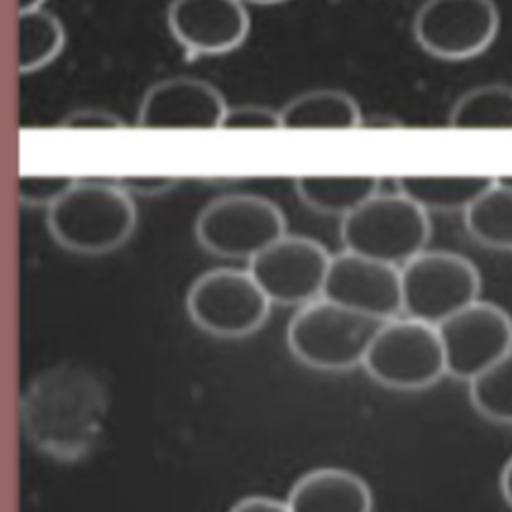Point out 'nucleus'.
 Segmentation results:
<instances>
[{"label": "nucleus", "mask_w": 512, "mask_h": 512, "mask_svg": "<svg viewBox=\"0 0 512 512\" xmlns=\"http://www.w3.org/2000/svg\"><path fill=\"white\" fill-rule=\"evenodd\" d=\"M106 416V386L78 364L46 368L20 396V428L26 442L58 462H76L90 454Z\"/></svg>", "instance_id": "obj_1"}, {"label": "nucleus", "mask_w": 512, "mask_h": 512, "mask_svg": "<svg viewBox=\"0 0 512 512\" xmlns=\"http://www.w3.org/2000/svg\"><path fill=\"white\" fill-rule=\"evenodd\" d=\"M52 238L76 254L118 250L136 228V204L114 180L74 178L46 208Z\"/></svg>", "instance_id": "obj_2"}, {"label": "nucleus", "mask_w": 512, "mask_h": 512, "mask_svg": "<svg viewBox=\"0 0 512 512\" xmlns=\"http://www.w3.org/2000/svg\"><path fill=\"white\" fill-rule=\"evenodd\" d=\"M378 326V320L320 296L296 308L286 328V344L312 370L346 372L362 366Z\"/></svg>", "instance_id": "obj_3"}, {"label": "nucleus", "mask_w": 512, "mask_h": 512, "mask_svg": "<svg viewBox=\"0 0 512 512\" xmlns=\"http://www.w3.org/2000/svg\"><path fill=\"white\" fill-rule=\"evenodd\" d=\"M430 234V214L398 190H380L340 218L344 250L396 268L422 252Z\"/></svg>", "instance_id": "obj_4"}, {"label": "nucleus", "mask_w": 512, "mask_h": 512, "mask_svg": "<svg viewBox=\"0 0 512 512\" xmlns=\"http://www.w3.org/2000/svg\"><path fill=\"white\" fill-rule=\"evenodd\" d=\"M362 366L380 386L400 392H418L446 376L438 328L408 316L380 322Z\"/></svg>", "instance_id": "obj_5"}, {"label": "nucleus", "mask_w": 512, "mask_h": 512, "mask_svg": "<svg viewBox=\"0 0 512 512\" xmlns=\"http://www.w3.org/2000/svg\"><path fill=\"white\" fill-rule=\"evenodd\" d=\"M476 264L450 250L424 248L400 266L402 314L438 326L480 298Z\"/></svg>", "instance_id": "obj_6"}, {"label": "nucleus", "mask_w": 512, "mask_h": 512, "mask_svg": "<svg viewBox=\"0 0 512 512\" xmlns=\"http://www.w3.org/2000/svg\"><path fill=\"white\" fill-rule=\"evenodd\" d=\"M286 232V216L278 204L240 192L210 200L194 222L198 244L230 260H250Z\"/></svg>", "instance_id": "obj_7"}, {"label": "nucleus", "mask_w": 512, "mask_h": 512, "mask_svg": "<svg viewBox=\"0 0 512 512\" xmlns=\"http://www.w3.org/2000/svg\"><path fill=\"white\" fill-rule=\"evenodd\" d=\"M270 306L246 268H212L200 274L186 294V312L194 326L216 338L258 332L270 316Z\"/></svg>", "instance_id": "obj_8"}, {"label": "nucleus", "mask_w": 512, "mask_h": 512, "mask_svg": "<svg viewBox=\"0 0 512 512\" xmlns=\"http://www.w3.org/2000/svg\"><path fill=\"white\" fill-rule=\"evenodd\" d=\"M498 30L500 12L494 0H424L412 20L416 44L446 62L480 56Z\"/></svg>", "instance_id": "obj_9"}, {"label": "nucleus", "mask_w": 512, "mask_h": 512, "mask_svg": "<svg viewBox=\"0 0 512 512\" xmlns=\"http://www.w3.org/2000/svg\"><path fill=\"white\" fill-rule=\"evenodd\" d=\"M332 254L314 238L286 232L248 260V272L270 304L302 306L322 296Z\"/></svg>", "instance_id": "obj_10"}, {"label": "nucleus", "mask_w": 512, "mask_h": 512, "mask_svg": "<svg viewBox=\"0 0 512 512\" xmlns=\"http://www.w3.org/2000/svg\"><path fill=\"white\" fill-rule=\"evenodd\" d=\"M436 328L446 374L456 380H472L512 350V316L488 300H474Z\"/></svg>", "instance_id": "obj_11"}, {"label": "nucleus", "mask_w": 512, "mask_h": 512, "mask_svg": "<svg viewBox=\"0 0 512 512\" xmlns=\"http://www.w3.org/2000/svg\"><path fill=\"white\" fill-rule=\"evenodd\" d=\"M322 298L378 322L402 316L400 268L342 250L330 258Z\"/></svg>", "instance_id": "obj_12"}, {"label": "nucleus", "mask_w": 512, "mask_h": 512, "mask_svg": "<svg viewBox=\"0 0 512 512\" xmlns=\"http://www.w3.org/2000/svg\"><path fill=\"white\" fill-rule=\"evenodd\" d=\"M166 22L188 58L228 54L250 34V12L242 0H172Z\"/></svg>", "instance_id": "obj_13"}, {"label": "nucleus", "mask_w": 512, "mask_h": 512, "mask_svg": "<svg viewBox=\"0 0 512 512\" xmlns=\"http://www.w3.org/2000/svg\"><path fill=\"white\" fill-rule=\"evenodd\" d=\"M226 108L228 104L214 84L172 76L146 90L136 122L142 128H220Z\"/></svg>", "instance_id": "obj_14"}, {"label": "nucleus", "mask_w": 512, "mask_h": 512, "mask_svg": "<svg viewBox=\"0 0 512 512\" xmlns=\"http://www.w3.org/2000/svg\"><path fill=\"white\" fill-rule=\"evenodd\" d=\"M290 512H374L368 482L340 466H318L304 472L284 500Z\"/></svg>", "instance_id": "obj_15"}, {"label": "nucleus", "mask_w": 512, "mask_h": 512, "mask_svg": "<svg viewBox=\"0 0 512 512\" xmlns=\"http://www.w3.org/2000/svg\"><path fill=\"white\" fill-rule=\"evenodd\" d=\"M358 102L344 90H308L284 104L282 128H358L362 120Z\"/></svg>", "instance_id": "obj_16"}, {"label": "nucleus", "mask_w": 512, "mask_h": 512, "mask_svg": "<svg viewBox=\"0 0 512 512\" xmlns=\"http://www.w3.org/2000/svg\"><path fill=\"white\" fill-rule=\"evenodd\" d=\"M380 182L378 176H298L294 190L310 210L344 218L380 192Z\"/></svg>", "instance_id": "obj_17"}, {"label": "nucleus", "mask_w": 512, "mask_h": 512, "mask_svg": "<svg viewBox=\"0 0 512 512\" xmlns=\"http://www.w3.org/2000/svg\"><path fill=\"white\" fill-rule=\"evenodd\" d=\"M492 182V176H400L396 190L428 214L464 212Z\"/></svg>", "instance_id": "obj_18"}, {"label": "nucleus", "mask_w": 512, "mask_h": 512, "mask_svg": "<svg viewBox=\"0 0 512 512\" xmlns=\"http://www.w3.org/2000/svg\"><path fill=\"white\" fill-rule=\"evenodd\" d=\"M470 238L494 250H512V186L494 182L462 212Z\"/></svg>", "instance_id": "obj_19"}, {"label": "nucleus", "mask_w": 512, "mask_h": 512, "mask_svg": "<svg viewBox=\"0 0 512 512\" xmlns=\"http://www.w3.org/2000/svg\"><path fill=\"white\" fill-rule=\"evenodd\" d=\"M66 44L62 22L46 8L18 12V70L38 72L58 58Z\"/></svg>", "instance_id": "obj_20"}, {"label": "nucleus", "mask_w": 512, "mask_h": 512, "mask_svg": "<svg viewBox=\"0 0 512 512\" xmlns=\"http://www.w3.org/2000/svg\"><path fill=\"white\" fill-rule=\"evenodd\" d=\"M452 128H512V86L482 84L464 92L448 112Z\"/></svg>", "instance_id": "obj_21"}, {"label": "nucleus", "mask_w": 512, "mask_h": 512, "mask_svg": "<svg viewBox=\"0 0 512 512\" xmlns=\"http://www.w3.org/2000/svg\"><path fill=\"white\" fill-rule=\"evenodd\" d=\"M472 408L494 424H512V350L468 380Z\"/></svg>", "instance_id": "obj_22"}, {"label": "nucleus", "mask_w": 512, "mask_h": 512, "mask_svg": "<svg viewBox=\"0 0 512 512\" xmlns=\"http://www.w3.org/2000/svg\"><path fill=\"white\" fill-rule=\"evenodd\" d=\"M220 128L226 130H268V128H282L280 126V110L262 104H236L228 106L222 118Z\"/></svg>", "instance_id": "obj_23"}, {"label": "nucleus", "mask_w": 512, "mask_h": 512, "mask_svg": "<svg viewBox=\"0 0 512 512\" xmlns=\"http://www.w3.org/2000/svg\"><path fill=\"white\" fill-rule=\"evenodd\" d=\"M70 176H22L18 182V196L24 204L50 206L70 184Z\"/></svg>", "instance_id": "obj_24"}, {"label": "nucleus", "mask_w": 512, "mask_h": 512, "mask_svg": "<svg viewBox=\"0 0 512 512\" xmlns=\"http://www.w3.org/2000/svg\"><path fill=\"white\" fill-rule=\"evenodd\" d=\"M62 128L78 130V128H122L124 122L112 112H106L102 108H78L70 112L60 122Z\"/></svg>", "instance_id": "obj_25"}, {"label": "nucleus", "mask_w": 512, "mask_h": 512, "mask_svg": "<svg viewBox=\"0 0 512 512\" xmlns=\"http://www.w3.org/2000/svg\"><path fill=\"white\" fill-rule=\"evenodd\" d=\"M130 196L138 194V196H158L168 192L170 188H174L178 184V178L174 176H122V178H114Z\"/></svg>", "instance_id": "obj_26"}, {"label": "nucleus", "mask_w": 512, "mask_h": 512, "mask_svg": "<svg viewBox=\"0 0 512 512\" xmlns=\"http://www.w3.org/2000/svg\"><path fill=\"white\" fill-rule=\"evenodd\" d=\"M228 512H290V508L284 500H278L274 496L250 494L234 502Z\"/></svg>", "instance_id": "obj_27"}, {"label": "nucleus", "mask_w": 512, "mask_h": 512, "mask_svg": "<svg viewBox=\"0 0 512 512\" xmlns=\"http://www.w3.org/2000/svg\"><path fill=\"white\" fill-rule=\"evenodd\" d=\"M358 128H372V130H396L402 128V122L394 116L388 114H372V116H362Z\"/></svg>", "instance_id": "obj_28"}, {"label": "nucleus", "mask_w": 512, "mask_h": 512, "mask_svg": "<svg viewBox=\"0 0 512 512\" xmlns=\"http://www.w3.org/2000/svg\"><path fill=\"white\" fill-rule=\"evenodd\" d=\"M498 486H500L502 498L508 502V506H512V456L504 462V466L500 470Z\"/></svg>", "instance_id": "obj_29"}, {"label": "nucleus", "mask_w": 512, "mask_h": 512, "mask_svg": "<svg viewBox=\"0 0 512 512\" xmlns=\"http://www.w3.org/2000/svg\"><path fill=\"white\" fill-rule=\"evenodd\" d=\"M46 0H18V12H30L36 8H44Z\"/></svg>", "instance_id": "obj_30"}, {"label": "nucleus", "mask_w": 512, "mask_h": 512, "mask_svg": "<svg viewBox=\"0 0 512 512\" xmlns=\"http://www.w3.org/2000/svg\"><path fill=\"white\" fill-rule=\"evenodd\" d=\"M244 4H260V6H270V4H280L286 0H242Z\"/></svg>", "instance_id": "obj_31"}]
</instances>
